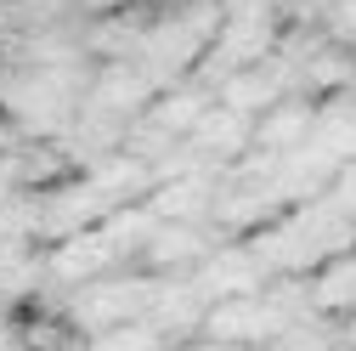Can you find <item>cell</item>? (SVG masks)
I'll use <instances>...</instances> for the list:
<instances>
[{
  "instance_id": "cell-1",
  "label": "cell",
  "mask_w": 356,
  "mask_h": 351,
  "mask_svg": "<svg viewBox=\"0 0 356 351\" xmlns=\"http://www.w3.org/2000/svg\"><path fill=\"white\" fill-rule=\"evenodd\" d=\"M153 295H159V278H91V283H74L68 323L74 329H113L124 318L153 312Z\"/></svg>"
},
{
  "instance_id": "cell-2",
  "label": "cell",
  "mask_w": 356,
  "mask_h": 351,
  "mask_svg": "<svg viewBox=\"0 0 356 351\" xmlns=\"http://www.w3.org/2000/svg\"><path fill=\"white\" fill-rule=\"evenodd\" d=\"M266 278H272V260H266L254 244H227L220 238L204 260H198V289L209 300H232V295H260Z\"/></svg>"
},
{
  "instance_id": "cell-3",
  "label": "cell",
  "mask_w": 356,
  "mask_h": 351,
  "mask_svg": "<svg viewBox=\"0 0 356 351\" xmlns=\"http://www.w3.org/2000/svg\"><path fill=\"white\" fill-rule=\"evenodd\" d=\"M113 260H119V244L102 227H79V233L57 238V249L46 255V278H57V283H91V278H102L113 267Z\"/></svg>"
},
{
  "instance_id": "cell-4",
  "label": "cell",
  "mask_w": 356,
  "mask_h": 351,
  "mask_svg": "<svg viewBox=\"0 0 356 351\" xmlns=\"http://www.w3.org/2000/svg\"><path fill=\"white\" fill-rule=\"evenodd\" d=\"M311 130H317V108H311V91H289L277 97L254 119V142L260 148H300Z\"/></svg>"
},
{
  "instance_id": "cell-5",
  "label": "cell",
  "mask_w": 356,
  "mask_h": 351,
  "mask_svg": "<svg viewBox=\"0 0 356 351\" xmlns=\"http://www.w3.org/2000/svg\"><path fill=\"white\" fill-rule=\"evenodd\" d=\"M215 244H220V238H209L198 221H159V233L147 238L142 260L164 272V267H187V260H204Z\"/></svg>"
},
{
  "instance_id": "cell-6",
  "label": "cell",
  "mask_w": 356,
  "mask_h": 351,
  "mask_svg": "<svg viewBox=\"0 0 356 351\" xmlns=\"http://www.w3.org/2000/svg\"><path fill=\"white\" fill-rule=\"evenodd\" d=\"M323 29L339 40V46H350V52H356V0H328V17H323Z\"/></svg>"
},
{
  "instance_id": "cell-7",
  "label": "cell",
  "mask_w": 356,
  "mask_h": 351,
  "mask_svg": "<svg viewBox=\"0 0 356 351\" xmlns=\"http://www.w3.org/2000/svg\"><path fill=\"white\" fill-rule=\"evenodd\" d=\"M328 198H334V204H345V210L356 215V159H345V164L334 170V182H328Z\"/></svg>"
},
{
  "instance_id": "cell-8",
  "label": "cell",
  "mask_w": 356,
  "mask_h": 351,
  "mask_svg": "<svg viewBox=\"0 0 356 351\" xmlns=\"http://www.w3.org/2000/svg\"><path fill=\"white\" fill-rule=\"evenodd\" d=\"M17 136H23V130H17V125H0V159H6V153L17 148Z\"/></svg>"
},
{
  "instance_id": "cell-9",
  "label": "cell",
  "mask_w": 356,
  "mask_h": 351,
  "mask_svg": "<svg viewBox=\"0 0 356 351\" xmlns=\"http://www.w3.org/2000/svg\"><path fill=\"white\" fill-rule=\"evenodd\" d=\"M6 329H12V318H6V306H0V345H12V340H17V334H6Z\"/></svg>"
},
{
  "instance_id": "cell-10",
  "label": "cell",
  "mask_w": 356,
  "mask_h": 351,
  "mask_svg": "<svg viewBox=\"0 0 356 351\" xmlns=\"http://www.w3.org/2000/svg\"><path fill=\"white\" fill-rule=\"evenodd\" d=\"M345 345H356V306H350V323H345Z\"/></svg>"
}]
</instances>
